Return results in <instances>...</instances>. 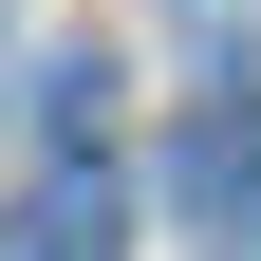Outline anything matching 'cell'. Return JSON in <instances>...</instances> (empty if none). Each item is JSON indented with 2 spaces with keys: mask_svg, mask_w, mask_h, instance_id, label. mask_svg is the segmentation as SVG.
Listing matches in <instances>:
<instances>
[{
  "mask_svg": "<svg viewBox=\"0 0 261 261\" xmlns=\"http://www.w3.org/2000/svg\"><path fill=\"white\" fill-rule=\"evenodd\" d=\"M0 261H130V205H112V168H38L19 205H0Z\"/></svg>",
  "mask_w": 261,
  "mask_h": 261,
  "instance_id": "6da1fadb",
  "label": "cell"
}]
</instances>
